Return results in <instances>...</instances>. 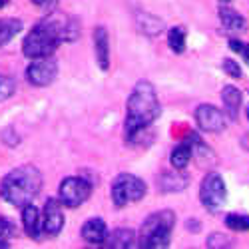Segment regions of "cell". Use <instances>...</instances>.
I'll return each mask as SVG.
<instances>
[{
  "mask_svg": "<svg viewBox=\"0 0 249 249\" xmlns=\"http://www.w3.org/2000/svg\"><path fill=\"white\" fill-rule=\"evenodd\" d=\"M14 92H16V82L10 76H2V74H0V102L8 100Z\"/></svg>",
  "mask_w": 249,
  "mask_h": 249,
  "instance_id": "603a6c76",
  "label": "cell"
},
{
  "mask_svg": "<svg viewBox=\"0 0 249 249\" xmlns=\"http://www.w3.org/2000/svg\"><path fill=\"white\" fill-rule=\"evenodd\" d=\"M223 72H225L227 76L235 78V80L241 78V66L237 64L235 60H231V58H225V60H223Z\"/></svg>",
  "mask_w": 249,
  "mask_h": 249,
  "instance_id": "484cf974",
  "label": "cell"
},
{
  "mask_svg": "<svg viewBox=\"0 0 249 249\" xmlns=\"http://www.w3.org/2000/svg\"><path fill=\"white\" fill-rule=\"evenodd\" d=\"M192 158H194V146H192V134H190L181 143H178V146L174 148V152H172V156H170L172 168L183 172V170L190 165Z\"/></svg>",
  "mask_w": 249,
  "mask_h": 249,
  "instance_id": "5bb4252c",
  "label": "cell"
},
{
  "mask_svg": "<svg viewBox=\"0 0 249 249\" xmlns=\"http://www.w3.org/2000/svg\"><path fill=\"white\" fill-rule=\"evenodd\" d=\"M185 38H188V32H185L183 26H174L168 30V44H170L172 52L181 54L185 50Z\"/></svg>",
  "mask_w": 249,
  "mask_h": 249,
  "instance_id": "44dd1931",
  "label": "cell"
},
{
  "mask_svg": "<svg viewBox=\"0 0 249 249\" xmlns=\"http://www.w3.org/2000/svg\"><path fill=\"white\" fill-rule=\"evenodd\" d=\"M94 52L98 66L106 72L110 68V38H108V30L104 26H96L94 30Z\"/></svg>",
  "mask_w": 249,
  "mask_h": 249,
  "instance_id": "8fae6325",
  "label": "cell"
},
{
  "mask_svg": "<svg viewBox=\"0 0 249 249\" xmlns=\"http://www.w3.org/2000/svg\"><path fill=\"white\" fill-rule=\"evenodd\" d=\"M148 188L143 179H140L138 176L132 174H120L114 181H112V201L116 207H124L128 203L140 201L146 196Z\"/></svg>",
  "mask_w": 249,
  "mask_h": 249,
  "instance_id": "5b68a950",
  "label": "cell"
},
{
  "mask_svg": "<svg viewBox=\"0 0 249 249\" xmlns=\"http://www.w3.org/2000/svg\"><path fill=\"white\" fill-rule=\"evenodd\" d=\"M6 2H8V0H0V8H2V6H6Z\"/></svg>",
  "mask_w": 249,
  "mask_h": 249,
  "instance_id": "f546056e",
  "label": "cell"
},
{
  "mask_svg": "<svg viewBox=\"0 0 249 249\" xmlns=\"http://www.w3.org/2000/svg\"><path fill=\"white\" fill-rule=\"evenodd\" d=\"M56 76H58V62L52 56L34 58V62L26 68V80L38 88L50 86L56 80Z\"/></svg>",
  "mask_w": 249,
  "mask_h": 249,
  "instance_id": "ba28073f",
  "label": "cell"
},
{
  "mask_svg": "<svg viewBox=\"0 0 249 249\" xmlns=\"http://www.w3.org/2000/svg\"><path fill=\"white\" fill-rule=\"evenodd\" d=\"M230 48L233 50V52H237V54H241L247 62H249V44H245V42H241V40H235V38H231L230 42Z\"/></svg>",
  "mask_w": 249,
  "mask_h": 249,
  "instance_id": "4316f807",
  "label": "cell"
},
{
  "mask_svg": "<svg viewBox=\"0 0 249 249\" xmlns=\"http://www.w3.org/2000/svg\"><path fill=\"white\" fill-rule=\"evenodd\" d=\"M219 2H221V4H230V2H231V0H219Z\"/></svg>",
  "mask_w": 249,
  "mask_h": 249,
  "instance_id": "4dcf8cb0",
  "label": "cell"
},
{
  "mask_svg": "<svg viewBox=\"0 0 249 249\" xmlns=\"http://www.w3.org/2000/svg\"><path fill=\"white\" fill-rule=\"evenodd\" d=\"M42 188V174L34 165H20L0 181V197L6 203L22 207L30 203Z\"/></svg>",
  "mask_w": 249,
  "mask_h": 249,
  "instance_id": "3957f363",
  "label": "cell"
},
{
  "mask_svg": "<svg viewBox=\"0 0 249 249\" xmlns=\"http://www.w3.org/2000/svg\"><path fill=\"white\" fill-rule=\"evenodd\" d=\"M78 34L80 28L74 18L52 12L26 34L22 42V52L30 60L52 56L60 42H74Z\"/></svg>",
  "mask_w": 249,
  "mask_h": 249,
  "instance_id": "6da1fadb",
  "label": "cell"
},
{
  "mask_svg": "<svg viewBox=\"0 0 249 249\" xmlns=\"http://www.w3.org/2000/svg\"><path fill=\"white\" fill-rule=\"evenodd\" d=\"M158 183H160L161 192H181V190H185V185L190 183V178L185 174H181V170L165 172L158 178Z\"/></svg>",
  "mask_w": 249,
  "mask_h": 249,
  "instance_id": "ac0fdd59",
  "label": "cell"
},
{
  "mask_svg": "<svg viewBox=\"0 0 249 249\" xmlns=\"http://www.w3.org/2000/svg\"><path fill=\"white\" fill-rule=\"evenodd\" d=\"M106 235H108V225L100 217H92L82 225V237L92 245H102Z\"/></svg>",
  "mask_w": 249,
  "mask_h": 249,
  "instance_id": "4fadbf2b",
  "label": "cell"
},
{
  "mask_svg": "<svg viewBox=\"0 0 249 249\" xmlns=\"http://www.w3.org/2000/svg\"><path fill=\"white\" fill-rule=\"evenodd\" d=\"M8 245H10V243H8L6 239H2V237H0V247H8Z\"/></svg>",
  "mask_w": 249,
  "mask_h": 249,
  "instance_id": "f1b7e54d",
  "label": "cell"
},
{
  "mask_svg": "<svg viewBox=\"0 0 249 249\" xmlns=\"http://www.w3.org/2000/svg\"><path fill=\"white\" fill-rule=\"evenodd\" d=\"M104 247H118V249H128L136 245V233L132 230H116L106 235L102 243Z\"/></svg>",
  "mask_w": 249,
  "mask_h": 249,
  "instance_id": "d6986e66",
  "label": "cell"
},
{
  "mask_svg": "<svg viewBox=\"0 0 249 249\" xmlns=\"http://www.w3.org/2000/svg\"><path fill=\"white\" fill-rule=\"evenodd\" d=\"M30 2L34 6H38V8L46 10V12H52L56 8V4H58V0H30Z\"/></svg>",
  "mask_w": 249,
  "mask_h": 249,
  "instance_id": "83f0119b",
  "label": "cell"
},
{
  "mask_svg": "<svg viewBox=\"0 0 249 249\" xmlns=\"http://www.w3.org/2000/svg\"><path fill=\"white\" fill-rule=\"evenodd\" d=\"M161 108L154 84L148 80H140L134 86L128 106H126V140H136L142 132H146L160 118Z\"/></svg>",
  "mask_w": 249,
  "mask_h": 249,
  "instance_id": "7a4b0ae2",
  "label": "cell"
},
{
  "mask_svg": "<svg viewBox=\"0 0 249 249\" xmlns=\"http://www.w3.org/2000/svg\"><path fill=\"white\" fill-rule=\"evenodd\" d=\"M225 225L231 231H249V215L245 213H230L225 215Z\"/></svg>",
  "mask_w": 249,
  "mask_h": 249,
  "instance_id": "7402d4cb",
  "label": "cell"
},
{
  "mask_svg": "<svg viewBox=\"0 0 249 249\" xmlns=\"http://www.w3.org/2000/svg\"><path fill=\"white\" fill-rule=\"evenodd\" d=\"M14 235H16V225L8 217L0 215V237H2V239H10Z\"/></svg>",
  "mask_w": 249,
  "mask_h": 249,
  "instance_id": "cb8c5ba5",
  "label": "cell"
},
{
  "mask_svg": "<svg viewBox=\"0 0 249 249\" xmlns=\"http://www.w3.org/2000/svg\"><path fill=\"white\" fill-rule=\"evenodd\" d=\"M90 194H92V183L86 178L72 176L62 179L58 190V199L66 207H78L90 197Z\"/></svg>",
  "mask_w": 249,
  "mask_h": 249,
  "instance_id": "52a82bcc",
  "label": "cell"
},
{
  "mask_svg": "<svg viewBox=\"0 0 249 249\" xmlns=\"http://www.w3.org/2000/svg\"><path fill=\"white\" fill-rule=\"evenodd\" d=\"M176 225V213L172 210H161L142 223L140 227V241L138 245L148 249V247H168L170 237Z\"/></svg>",
  "mask_w": 249,
  "mask_h": 249,
  "instance_id": "277c9868",
  "label": "cell"
},
{
  "mask_svg": "<svg viewBox=\"0 0 249 249\" xmlns=\"http://www.w3.org/2000/svg\"><path fill=\"white\" fill-rule=\"evenodd\" d=\"M22 227L28 237H32V239L40 237V231H42V217H40L38 207L32 205V201L22 205Z\"/></svg>",
  "mask_w": 249,
  "mask_h": 249,
  "instance_id": "7c38bea8",
  "label": "cell"
},
{
  "mask_svg": "<svg viewBox=\"0 0 249 249\" xmlns=\"http://www.w3.org/2000/svg\"><path fill=\"white\" fill-rule=\"evenodd\" d=\"M233 241L230 237H225L223 233H212L207 237V247H213V249H219V247H230Z\"/></svg>",
  "mask_w": 249,
  "mask_h": 249,
  "instance_id": "d4e9b609",
  "label": "cell"
},
{
  "mask_svg": "<svg viewBox=\"0 0 249 249\" xmlns=\"http://www.w3.org/2000/svg\"><path fill=\"white\" fill-rule=\"evenodd\" d=\"M20 30H22V20H18V18H0V46L8 44Z\"/></svg>",
  "mask_w": 249,
  "mask_h": 249,
  "instance_id": "ffe728a7",
  "label": "cell"
},
{
  "mask_svg": "<svg viewBox=\"0 0 249 249\" xmlns=\"http://www.w3.org/2000/svg\"><path fill=\"white\" fill-rule=\"evenodd\" d=\"M64 227V212H62L60 199H48L42 215V231L50 237H56Z\"/></svg>",
  "mask_w": 249,
  "mask_h": 249,
  "instance_id": "30bf717a",
  "label": "cell"
},
{
  "mask_svg": "<svg viewBox=\"0 0 249 249\" xmlns=\"http://www.w3.org/2000/svg\"><path fill=\"white\" fill-rule=\"evenodd\" d=\"M196 124L199 130L207 134H219L225 130L227 120L219 108L212 106V104H199L196 108Z\"/></svg>",
  "mask_w": 249,
  "mask_h": 249,
  "instance_id": "9c48e42d",
  "label": "cell"
},
{
  "mask_svg": "<svg viewBox=\"0 0 249 249\" xmlns=\"http://www.w3.org/2000/svg\"><path fill=\"white\" fill-rule=\"evenodd\" d=\"M227 199L225 181L217 172H210L199 185V201L207 212H219Z\"/></svg>",
  "mask_w": 249,
  "mask_h": 249,
  "instance_id": "8992f818",
  "label": "cell"
},
{
  "mask_svg": "<svg viewBox=\"0 0 249 249\" xmlns=\"http://www.w3.org/2000/svg\"><path fill=\"white\" fill-rule=\"evenodd\" d=\"M219 22L223 24V28L233 30V32H241V30L247 28V20L237 10H233L231 6H227V4L219 6Z\"/></svg>",
  "mask_w": 249,
  "mask_h": 249,
  "instance_id": "e0dca14e",
  "label": "cell"
},
{
  "mask_svg": "<svg viewBox=\"0 0 249 249\" xmlns=\"http://www.w3.org/2000/svg\"><path fill=\"white\" fill-rule=\"evenodd\" d=\"M136 24H138V30L142 34H146V36H158L165 28L163 20L150 14V12H138L136 14Z\"/></svg>",
  "mask_w": 249,
  "mask_h": 249,
  "instance_id": "2e32d148",
  "label": "cell"
},
{
  "mask_svg": "<svg viewBox=\"0 0 249 249\" xmlns=\"http://www.w3.org/2000/svg\"><path fill=\"white\" fill-rule=\"evenodd\" d=\"M221 100H223V106L225 112L231 120H237L239 110H241V104H243V94L237 86H225L221 92Z\"/></svg>",
  "mask_w": 249,
  "mask_h": 249,
  "instance_id": "9a60e30c",
  "label": "cell"
}]
</instances>
